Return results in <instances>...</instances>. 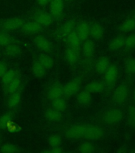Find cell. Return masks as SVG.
I'll list each match as a JSON object with an SVG mask.
<instances>
[{"label": "cell", "instance_id": "cell-1", "mask_svg": "<svg viewBox=\"0 0 135 153\" xmlns=\"http://www.w3.org/2000/svg\"><path fill=\"white\" fill-rule=\"evenodd\" d=\"M25 21L23 19L20 17H13L10 18L2 22L1 24V29L5 32H10V31H14L21 29Z\"/></svg>", "mask_w": 135, "mask_h": 153}, {"label": "cell", "instance_id": "cell-2", "mask_svg": "<svg viewBox=\"0 0 135 153\" xmlns=\"http://www.w3.org/2000/svg\"><path fill=\"white\" fill-rule=\"evenodd\" d=\"M64 96L66 97H71L72 96L76 95V93L80 90L81 88V80L80 77H74L69 80L64 85Z\"/></svg>", "mask_w": 135, "mask_h": 153}, {"label": "cell", "instance_id": "cell-3", "mask_svg": "<svg viewBox=\"0 0 135 153\" xmlns=\"http://www.w3.org/2000/svg\"><path fill=\"white\" fill-rule=\"evenodd\" d=\"M86 125L84 124H78L69 127L65 131V136L69 140H79L83 138L85 133Z\"/></svg>", "mask_w": 135, "mask_h": 153}, {"label": "cell", "instance_id": "cell-4", "mask_svg": "<svg viewBox=\"0 0 135 153\" xmlns=\"http://www.w3.org/2000/svg\"><path fill=\"white\" fill-rule=\"evenodd\" d=\"M33 20L40 24L42 27H49L52 23L53 18L49 13L42 10H38L33 13Z\"/></svg>", "mask_w": 135, "mask_h": 153}, {"label": "cell", "instance_id": "cell-5", "mask_svg": "<svg viewBox=\"0 0 135 153\" xmlns=\"http://www.w3.org/2000/svg\"><path fill=\"white\" fill-rule=\"evenodd\" d=\"M103 136V131L101 128L95 124H87L86 125L85 133L83 138L88 140H98Z\"/></svg>", "mask_w": 135, "mask_h": 153}, {"label": "cell", "instance_id": "cell-6", "mask_svg": "<svg viewBox=\"0 0 135 153\" xmlns=\"http://www.w3.org/2000/svg\"><path fill=\"white\" fill-rule=\"evenodd\" d=\"M123 117V114L120 109L111 108L107 110L103 115L104 121L108 124H115L120 122Z\"/></svg>", "mask_w": 135, "mask_h": 153}, {"label": "cell", "instance_id": "cell-7", "mask_svg": "<svg viewBox=\"0 0 135 153\" xmlns=\"http://www.w3.org/2000/svg\"><path fill=\"white\" fill-rule=\"evenodd\" d=\"M64 0H51L49 2V14L53 19H58L63 15L64 10Z\"/></svg>", "mask_w": 135, "mask_h": 153}, {"label": "cell", "instance_id": "cell-8", "mask_svg": "<svg viewBox=\"0 0 135 153\" xmlns=\"http://www.w3.org/2000/svg\"><path fill=\"white\" fill-rule=\"evenodd\" d=\"M43 27L40 24L36 22L35 21H29L26 22H24L22 26L21 27V31L25 34L28 35H33V34H38L42 30Z\"/></svg>", "mask_w": 135, "mask_h": 153}, {"label": "cell", "instance_id": "cell-9", "mask_svg": "<svg viewBox=\"0 0 135 153\" xmlns=\"http://www.w3.org/2000/svg\"><path fill=\"white\" fill-rule=\"evenodd\" d=\"M119 75V69L115 65H110L104 73V83L107 85H112L115 83Z\"/></svg>", "mask_w": 135, "mask_h": 153}, {"label": "cell", "instance_id": "cell-10", "mask_svg": "<svg viewBox=\"0 0 135 153\" xmlns=\"http://www.w3.org/2000/svg\"><path fill=\"white\" fill-rule=\"evenodd\" d=\"M34 45L38 50L43 53H49L52 50V44L50 41L44 35H38L34 38Z\"/></svg>", "mask_w": 135, "mask_h": 153}, {"label": "cell", "instance_id": "cell-11", "mask_svg": "<svg viewBox=\"0 0 135 153\" xmlns=\"http://www.w3.org/2000/svg\"><path fill=\"white\" fill-rule=\"evenodd\" d=\"M129 96V88L126 85H120L117 87L114 93V100L118 104L126 102Z\"/></svg>", "mask_w": 135, "mask_h": 153}, {"label": "cell", "instance_id": "cell-12", "mask_svg": "<svg viewBox=\"0 0 135 153\" xmlns=\"http://www.w3.org/2000/svg\"><path fill=\"white\" fill-rule=\"evenodd\" d=\"M75 31L81 42H83L84 41L88 40L90 37V25L86 22H81L76 26Z\"/></svg>", "mask_w": 135, "mask_h": 153}, {"label": "cell", "instance_id": "cell-13", "mask_svg": "<svg viewBox=\"0 0 135 153\" xmlns=\"http://www.w3.org/2000/svg\"><path fill=\"white\" fill-rule=\"evenodd\" d=\"M61 97H64V88L61 84H53L48 89L47 97L49 98V100H53Z\"/></svg>", "mask_w": 135, "mask_h": 153}, {"label": "cell", "instance_id": "cell-14", "mask_svg": "<svg viewBox=\"0 0 135 153\" xmlns=\"http://www.w3.org/2000/svg\"><path fill=\"white\" fill-rule=\"evenodd\" d=\"M64 58L68 64L70 65H74L78 62L80 59V50L68 47L64 53Z\"/></svg>", "mask_w": 135, "mask_h": 153}, {"label": "cell", "instance_id": "cell-15", "mask_svg": "<svg viewBox=\"0 0 135 153\" xmlns=\"http://www.w3.org/2000/svg\"><path fill=\"white\" fill-rule=\"evenodd\" d=\"M81 50L83 53V55L84 56L86 59H90L92 57V56L95 53V44L92 41L88 40L83 42L81 44Z\"/></svg>", "mask_w": 135, "mask_h": 153}, {"label": "cell", "instance_id": "cell-16", "mask_svg": "<svg viewBox=\"0 0 135 153\" xmlns=\"http://www.w3.org/2000/svg\"><path fill=\"white\" fill-rule=\"evenodd\" d=\"M66 40L68 47L76 49V50H80L82 42L77 35V33H76V31H72L69 34H68L66 36Z\"/></svg>", "mask_w": 135, "mask_h": 153}, {"label": "cell", "instance_id": "cell-17", "mask_svg": "<svg viewBox=\"0 0 135 153\" xmlns=\"http://www.w3.org/2000/svg\"><path fill=\"white\" fill-rule=\"evenodd\" d=\"M21 86V80L18 76H17L9 83L4 85V91L7 94H11V93H16L19 91Z\"/></svg>", "mask_w": 135, "mask_h": 153}, {"label": "cell", "instance_id": "cell-18", "mask_svg": "<svg viewBox=\"0 0 135 153\" xmlns=\"http://www.w3.org/2000/svg\"><path fill=\"white\" fill-rule=\"evenodd\" d=\"M3 52L7 56L10 57H15L18 56L21 52V48L17 43L11 42L4 46Z\"/></svg>", "mask_w": 135, "mask_h": 153}, {"label": "cell", "instance_id": "cell-19", "mask_svg": "<svg viewBox=\"0 0 135 153\" xmlns=\"http://www.w3.org/2000/svg\"><path fill=\"white\" fill-rule=\"evenodd\" d=\"M45 119L50 122H60L63 119L62 112L53 108H48L45 112Z\"/></svg>", "mask_w": 135, "mask_h": 153}, {"label": "cell", "instance_id": "cell-20", "mask_svg": "<svg viewBox=\"0 0 135 153\" xmlns=\"http://www.w3.org/2000/svg\"><path fill=\"white\" fill-rule=\"evenodd\" d=\"M91 93L86 89L80 90L76 93V100L81 105H88L91 102Z\"/></svg>", "mask_w": 135, "mask_h": 153}, {"label": "cell", "instance_id": "cell-21", "mask_svg": "<svg viewBox=\"0 0 135 153\" xmlns=\"http://www.w3.org/2000/svg\"><path fill=\"white\" fill-rule=\"evenodd\" d=\"M21 100V93L18 91L16 93L9 94L7 100V106L10 109H14L19 105Z\"/></svg>", "mask_w": 135, "mask_h": 153}, {"label": "cell", "instance_id": "cell-22", "mask_svg": "<svg viewBox=\"0 0 135 153\" xmlns=\"http://www.w3.org/2000/svg\"><path fill=\"white\" fill-rule=\"evenodd\" d=\"M105 83L102 81H94L89 83L85 86V89L90 92L91 93H99L104 90Z\"/></svg>", "mask_w": 135, "mask_h": 153}, {"label": "cell", "instance_id": "cell-23", "mask_svg": "<svg viewBox=\"0 0 135 153\" xmlns=\"http://www.w3.org/2000/svg\"><path fill=\"white\" fill-rule=\"evenodd\" d=\"M104 34V29L100 24L94 23L90 26V36L95 40H99Z\"/></svg>", "mask_w": 135, "mask_h": 153}, {"label": "cell", "instance_id": "cell-24", "mask_svg": "<svg viewBox=\"0 0 135 153\" xmlns=\"http://www.w3.org/2000/svg\"><path fill=\"white\" fill-rule=\"evenodd\" d=\"M37 60L46 69H52V67H53V65H54V61H53V59L50 57L49 55L47 54L46 53H41V54L38 55Z\"/></svg>", "mask_w": 135, "mask_h": 153}, {"label": "cell", "instance_id": "cell-25", "mask_svg": "<svg viewBox=\"0 0 135 153\" xmlns=\"http://www.w3.org/2000/svg\"><path fill=\"white\" fill-rule=\"evenodd\" d=\"M110 66V61L107 57H100V59L97 60L95 62V70L98 74H104L105 71L108 69Z\"/></svg>", "mask_w": 135, "mask_h": 153}, {"label": "cell", "instance_id": "cell-26", "mask_svg": "<svg viewBox=\"0 0 135 153\" xmlns=\"http://www.w3.org/2000/svg\"><path fill=\"white\" fill-rule=\"evenodd\" d=\"M47 69L38 62V60H35L32 64V73L37 78H42L45 76V72Z\"/></svg>", "mask_w": 135, "mask_h": 153}, {"label": "cell", "instance_id": "cell-27", "mask_svg": "<svg viewBox=\"0 0 135 153\" xmlns=\"http://www.w3.org/2000/svg\"><path fill=\"white\" fill-rule=\"evenodd\" d=\"M76 24L74 20H69L66 22H64L60 29V33L63 37H66L68 34L75 30Z\"/></svg>", "mask_w": 135, "mask_h": 153}, {"label": "cell", "instance_id": "cell-28", "mask_svg": "<svg viewBox=\"0 0 135 153\" xmlns=\"http://www.w3.org/2000/svg\"><path fill=\"white\" fill-rule=\"evenodd\" d=\"M51 101H52V108L58 110L60 112H64L68 108V103L63 97L51 100Z\"/></svg>", "mask_w": 135, "mask_h": 153}, {"label": "cell", "instance_id": "cell-29", "mask_svg": "<svg viewBox=\"0 0 135 153\" xmlns=\"http://www.w3.org/2000/svg\"><path fill=\"white\" fill-rule=\"evenodd\" d=\"M125 44V38L122 36H117L113 38L109 44V47L111 50H120Z\"/></svg>", "mask_w": 135, "mask_h": 153}, {"label": "cell", "instance_id": "cell-30", "mask_svg": "<svg viewBox=\"0 0 135 153\" xmlns=\"http://www.w3.org/2000/svg\"><path fill=\"white\" fill-rule=\"evenodd\" d=\"M17 76H18V74H17V71L15 69H7V72L0 78L1 79V82L4 86L5 85L9 83L10 81H11L13 79L15 78Z\"/></svg>", "mask_w": 135, "mask_h": 153}, {"label": "cell", "instance_id": "cell-31", "mask_svg": "<svg viewBox=\"0 0 135 153\" xmlns=\"http://www.w3.org/2000/svg\"><path fill=\"white\" fill-rule=\"evenodd\" d=\"M135 28V19H129L124 21L120 26V30L123 33L132 31Z\"/></svg>", "mask_w": 135, "mask_h": 153}, {"label": "cell", "instance_id": "cell-32", "mask_svg": "<svg viewBox=\"0 0 135 153\" xmlns=\"http://www.w3.org/2000/svg\"><path fill=\"white\" fill-rule=\"evenodd\" d=\"M13 115L11 112H6L0 117V129H6L12 122Z\"/></svg>", "mask_w": 135, "mask_h": 153}, {"label": "cell", "instance_id": "cell-33", "mask_svg": "<svg viewBox=\"0 0 135 153\" xmlns=\"http://www.w3.org/2000/svg\"><path fill=\"white\" fill-rule=\"evenodd\" d=\"M79 152L83 153H91L95 151V145L90 141H85L79 146Z\"/></svg>", "mask_w": 135, "mask_h": 153}, {"label": "cell", "instance_id": "cell-34", "mask_svg": "<svg viewBox=\"0 0 135 153\" xmlns=\"http://www.w3.org/2000/svg\"><path fill=\"white\" fill-rule=\"evenodd\" d=\"M48 143L49 147H58L61 146L62 144V139L59 135L53 134L49 136L48 138Z\"/></svg>", "mask_w": 135, "mask_h": 153}, {"label": "cell", "instance_id": "cell-35", "mask_svg": "<svg viewBox=\"0 0 135 153\" xmlns=\"http://www.w3.org/2000/svg\"><path fill=\"white\" fill-rule=\"evenodd\" d=\"M13 42V38L7 32H0V46L4 47L10 43Z\"/></svg>", "mask_w": 135, "mask_h": 153}, {"label": "cell", "instance_id": "cell-36", "mask_svg": "<svg viewBox=\"0 0 135 153\" xmlns=\"http://www.w3.org/2000/svg\"><path fill=\"white\" fill-rule=\"evenodd\" d=\"M0 151L3 152H18L20 151L18 147L14 145L13 143H4L1 146Z\"/></svg>", "mask_w": 135, "mask_h": 153}, {"label": "cell", "instance_id": "cell-37", "mask_svg": "<svg viewBox=\"0 0 135 153\" xmlns=\"http://www.w3.org/2000/svg\"><path fill=\"white\" fill-rule=\"evenodd\" d=\"M128 121L131 127H135V106H131L129 108Z\"/></svg>", "mask_w": 135, "mask_h": 153}, {"label": "cell", "instance_id": "cell-38", "mask_svg": "<svg viewBox=\"0 0 135 153\" xmlns=\"http://www.w3.org/2000/svg\"><path fill=\"white\" fill-rule=\"evenodd\" d=\"M124 45L128 49H133L135 48V34H131L128 36L125 39V44Z\"/></svg>", "mask_w": 135, "mask_h": 153}, {"label": "cell", "instance_id": "cell-39", "mask_svg": "<svg viewBox=\"0 0 135 153\" xmlns=\"http://www.w3.org/2000/svg\"><path fill=\"white\" fill-rule=\"evenodd\" d=\"M126 69L129 74H135V59L129 60L126 62Z\"/></svg>", "mask_w": 135, "mask_h": 153}, {"label": "cell", "instance_id": "cell-40", "mask_svg": "<svg viewBox=\"0 0 135 153\" xmlns=\"http://www.w3.org/2000/svg\"><path fill=\"white\" fill-rule=\"evenodd\" d=\"M44 152H52V153H61L64 152V149L61 148V146L58 147H49V149L43 151Z\"/></svg>", "mask_w": 135, "mask_h": 153}, {"label": "cell", "instance_id": "cell-41", "mask_svg": "<svg viewBox=\"0 0 135 153\" xmlns=\"http://www.w3.org/2000/svg\"><path fill=\"white\" fill-rule=\"evenodd\" d=\"M7 129L10 132H15L19 129V126H18L16 124H14V121H12L11 123H10V124L7 126Z\"/></svg>", "mask_w": 135, "mask_h": 153}, {"label": "cell", "instance_id": "cell-42", "mask_svg": "<svg viewBox=\"0 0 135 153\" xmlns=\"http://www.w3.org/2000/svg\"><path fill=\"white\" fill-rule=\"evenodd\" d=\"M7 65L4 62H0V78L2 77V75L7 72Z\"/></svg>", "mask_w": 135, "mask_h": 153}, {"label": "cell", "instance_id": "cell-43", "mask_svg": "<svg viewBox=\"0 0 135 153\" xmlns=\"http://www.w3.org/2000/svg\"><path fill=\"white\" fill-rule=\"evenodd\" d=\"M36 2H37V3H38L39 6H41V7H45V6H47L49 3V0H36Z\"/></svg>", "mask_w": 135, "mask_h": 153}, {"label": "cell", "instance_id": "cell-44", "mask_svg": "<svg viewBox=\"0 0 135 153\" xmlns=\"http://www.w3.org/2000/svg\"><path fill=\"white\" fill-rule=\"evenodd\" d=\"M64 2H67V3H69V2H71L72 0H64Z\"/></svg>", "mask_w": 135, "mask_h": 153}, {"label": "cell", "instance_id": "cell-45", "mask_svg": "<svg viewBox=\"0 0 135 153\" xmlns=\"http://www.w3.org/2000/svg\"><path fill=\"white\" fill-rule=\"evenodd\" d=\"M134 103H135V90H134Z\"/></svg>", "mask_w": 135, "mask_h": 153}, {"label": "cell", "instance_id": "cell-46", "mask_svg": "<svg viewBox=\"0 0 135 153\" xmlns=\"http://www.w3.org/2000/svg\"><path fill=\"white\" fill-rule=\"evenodd\" d=\"M49 1H51V0H49Z\"/></svg>", "mask_w": 135, "mask_h": 153}]
</instances>
